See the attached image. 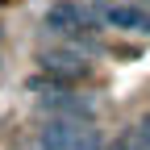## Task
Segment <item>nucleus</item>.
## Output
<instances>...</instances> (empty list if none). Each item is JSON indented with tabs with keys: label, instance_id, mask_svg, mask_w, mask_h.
<instances>
[{
	"label": "nucleus",
	"instance_id": "f257e3e1",
	"mask_svg": "<svg viewBox=\"0 0 150 150\" xmlns=\"http://www.w3.org/2000/svg\"><path fill=\"white\" fill-rule=\"evenodd\" d=\"M29 92L38 96V108L46 112V117H71V121H92L96 117V100L83 96V92H75L67 83H54V79H29Z\"/></svg>",
	"mask_w": 150,
	"mask_h": 150
},
{
	"label": "nucleus",
	"instance_id": "f03ea898",
	"mask_svg": "<svg viewBox=\"0 0 150 150\" xmlns=\"http://www.w3.org/2000/svg\"><path fill=\"white\" fill-rule=\"evenodd\" d=\"M38 63H42L46 79L67 83V88H75V83H83V79H92V75H96V67H92L88 54L71 50V46H59V42H54L50 50H38Z\"/></svg>",
	"mask_w": 150,
	"mask_h": 150
},
{
	"label": "nucleus",
	"instance_id": "7ed1b4c3",
	"mask_svg": "<svg viewBox=\"0 0 150 150\" xmlns=\"http://www.w3.org/2000/svg\"><path fill=\"white\" fill-rule=\"evenodd\" d=\"M100 21L108 29H117V33H134V38H150V13L142 4H134V0H121V4H112L104 8Z\"/></svg>",
	"mask_w": 150,
	"mask_h": 150
},
{
	"label": "nucleus",
	"instance_id": "20e7f679",
	"mask_svg": "<svg viewBox=\"0 0 150 150\" xmlns=\"http://www.w3.org/2000/svg\"><path fill=\"white\" fill-rule=\"evenodd\" d=\"M134 129H138V134H142V142H146V146H150V112H146V117H142V121H138V125H134Z\"/></svg>",
	"mask_w": 150,
	"mask_h": 150
}]
</instances>
